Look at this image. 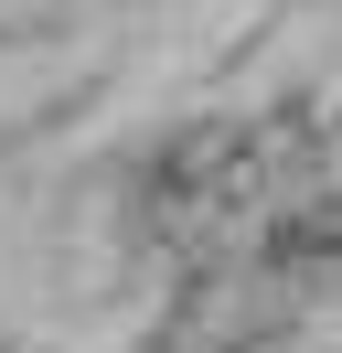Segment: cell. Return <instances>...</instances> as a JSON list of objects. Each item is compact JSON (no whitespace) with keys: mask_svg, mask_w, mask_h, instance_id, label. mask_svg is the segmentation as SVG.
I'll return each instance as SVG.
<instances>
[{"mask_svg":"<svg viewBox=\"0 0 342 353\" xmlns=\"http://www.w3.org/2000/svg\"><path fill=\"white\" fill-rule=\"evenodd\" d=\"M246 172H256L246 118H192V129H171L161 161H150V203H161V214H203V203L246 193Z\"/></svg>","mask_w":342,"mask_h":353,"instance_id":"6da1fadb","label":"cell"},{"mask_svg":"<svg viewBox=\"0 0 342 353\" xmlns=\"http://www.w3.org/2000/svg\"><path fill=\"white\" fill-rule=\"evenodd\" d=\"M289 310H299V289L278 279L268 257H256V268H225V279H203V289H192L182 343H192V353H246V343H268Z\"/></svg>","mask_w":342,"mask_h":353,"instance_id":"7a4b0ae2","label":"cell"},{"mask_svg":"<svg viewBox=\"0 0 342 353\" xmlns=\"http://www.w3.org/2000/svg\"><path fill=\"white\" fill-rule=\"evenodd\" d=\"M268 268H278L289 289H342V193H310L299 214H278Z\"/></svg>","mask_w":342,"mask_h":353,"instance_id":"3957f363","label":"cell"}]
</instances>
